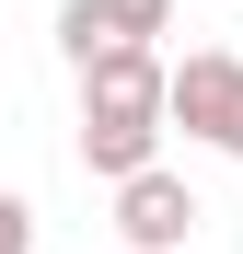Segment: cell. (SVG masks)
<instances>
[{
	"mask_svg": "<svg viewBox=\"0 0 243 254\" xmlns=\"http://www.w3.org/2000/svg\"><path fill=\"white\" fill-rule=\"evenodd\" d=\"M162 150V58L151 47H93L81 58V174L128 185Z\"/></svg>",
	"mask_w": 243,
	"mask_h": 254,
	"instance_id": "obj_1",
	"label": "cell"
},
{
	"mask_svg": "<svg viewBox=\"0 0 243 254\" xmlns=\"http://www.w3.org/2000/svg\"><path fill=\"white\" fill-rule=\"evenodd\" d=\"M162 127H185V139H209V150L243 162V58L197 47L185 69H162Z\"/></svg>",
	"mask_w": 243,
	"mask_h": 254,
	"instance_id": "obj_2",
	"label": "cell"
},
{
	"mask_svg": "<svg viewBox=\"0 0 243 254\" xmlns=\"http://www.w3.org/2000/svg\"><path fill=\"white\" fill-rule=\"evenodd\" d=\"M197 231V185L185 174H162V162H139L128 185H116V243H139V254H174Z\"/></svg>",
	"mask_w": 243,
	"mask_h": 254,
	"instance_id": "obj_3",
	"label": "cell"
},
{
	"mask_svg": "<svg viewBox=\"0 0 243 254\" xmlns=\"http://www.w3.org/2000/svg\"><path fill=\"white\" fill-rule=\"evenodd\" d=\"M151 35H174V0H58V47L70 69L93 47H151Z\"/></svg>",
	"mask_w": 243,
	"mask_h": 254,
	"instance_id": "obj_4",
	"label": "cell"
},
{
	"mask_svg": "<svg viewBox=\"0 0 243 254\" xmlns=\"http://www.w3.org/2000/svg\"><path fill=\"white\" fill-rule=\"evenodd\" d=\"M0 254H35V208H23L12 185H0Z\"/></svg>",
	"mask_w": 243,
	"mask_h": 254,
	"instance_id": "obj_5",
	"label": "cell"
},
{
	"mask_svg": "<svg viewBox=\"0 0 243 254\" xmlns=\"http://www.w3.org/2000/svg\"><path fill=\"white\" fill-rule=\"evenodd\" d=\"M116 254H139V243H116Z\"/></svg>",
	"mask_w": 243,
	"mask_h": 254,
	"instance_id": "obj_6",
	"label": "cell"
}]
</instances>
